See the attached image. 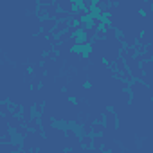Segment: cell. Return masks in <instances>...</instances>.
I'll return each instance as SVG.
<instances>
[{"label": "cell", "mask_w": 153, "mask_h": 153, "mask_svg": "<svg viewBox=\"0 0 153 153\" xmlns=\"http://www.w3.org/2000/svg\"><path fill=\"white\" fill-rule=\"evenodd\" d=\"M40 2V6H51V4H54L56 0H38Z\"/></svg>", "instance_id": "cell-7"}, {"label": "cell", "mask_w": 153, "mask_h": 153, "mask_svg": "<svg viewBox=\"0 0 153 153\" xmlns=\"http://www.w3.org/2000/svg\"><path fill=\"white\" fill-rule=\"evenodd\" d=\"M105 123H106V128H115V123H117V115H115V112L106 110V112H105Z\"/></svg>", "instance_id": "cell-2"}, {"label": "cell", "mask_w": 153, "mask_h": 153, "mask_svg": "<svg viewBox=\"0 0 153 153\" xmlns=\"http://www.w3.org/2000/svg\"><path fill=\"white\" fill-rule=\"evenodd\" d=\"M103 146V139L101 137H94V148H101Z\"/></svg>", "instance_id": "cell-6"}, {"label": "cell", "mask_w": 153, "mask_h": 153, "mask_svg": "<svg viewBox=\"0 0 153 153\" xmlns=\"http://www.w3.org/2000/svg\"><path fill=\"white\" fill-rule=\"evenodd\" d=\"M94 131H96V133H103V131H105V126H103L101 123H96V124H94Z\"/></svg>", "instance_id": "cell-5"}, {"label": "cell", "mask_w": 153, "mask_h": 153, "mask_svg": "<svg viewBox=\"0 0 153 153\" xmlns=\"http://www.w3.org/2000/svg\"><path fill=\"white\" fill-rule=\"evenodd\" d=\"M68 27H70V25H68V20H61V22H58V24H56V27H54V31H52V33H54V34H61V33H63V31H67Z\"/></svg>", "instance_id": "cell-3"}, {"label": "cell", "mask_w": 153, "mask_h": 153, "mask_svg": "<svg viewBox=\"0 0 153 153\" xmlns=\"http://www.w3.org/2000/svg\"><path fill=\"white\" fill-rule=\"evenodd\" d=\"M92 139H94V137H83V139H81V144H83V146H92V144H94Z\"/></svg>", "instance_id": "cell-4"}, {"label": "cell", "mask_w": 153, "mask_h": 153, "mask_svg": "<svg viewBox=\"0 0 153 153\" xmlns=\"http://www.w3.org/2000/svg\"><path fill=\"white\" fill-rule=\"evenodd\" d=\"M56 24H58L56 18H51V16H49V18H43V20H42V31H43L45 34H49L51 31H54Z\"/></svg>", "instance_id": "cell-1"}]
</instances>
